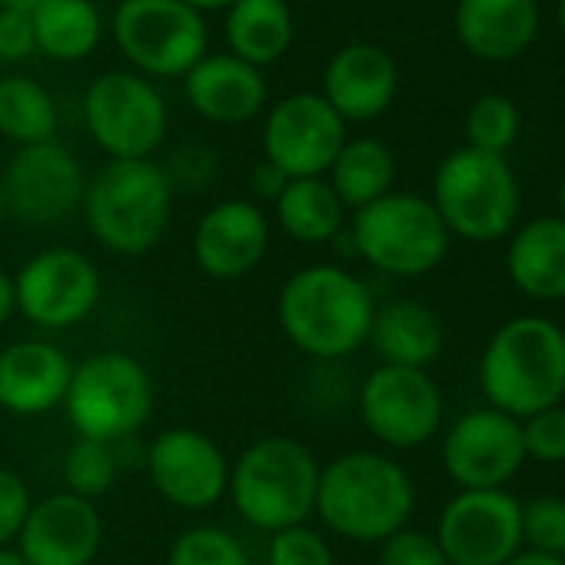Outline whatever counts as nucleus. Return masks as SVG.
Wrapping results in <instances>:
<instances>
[{
  "instance_id": "obj_1",
  "label": "nucleus",
  "mask_w": 565,
  "mask_h": 565,
  "mask_svg": "<svg viewBox=\"0 0 565 565\" xmlns=\"http://www.w3.org/2000/svg\"><path fill=\"white\" fill-rule=\"evenodd\" d=\"M376 300L366 282L340 263H310L282 279L276 323L294 350L320 363H340L366 347Z\"/></svg>"
},
{
  "instance_id": "obj_2",
  "label": "nucleus",
  "mask_w": 565,
  "mask_h": 565,
  "mask_svg": "<svg viewBox=\"0 0 565 565\" xmlns=\"http://www.w3.org/2000/svg\"><path fill=\"white\" fill-rule=\"evenodd\" d=\"M416 509V486L399 459L380 449H353L320 469L313 515L327 532L380 545L409 525Z\"/></svg>"
},
{
  "instance_id": "obj_3",
  "label": "nucleus",
  "mask_w": 565,
  "mask_h": 565,
  "mask_svg": "<svg viewBox=\"0 0 565 565\" xmlns=\"http://www.w3.org/2000/svg\"><path fill=\"white\" fill-rule=\"evenodd\" d=\"M486 406L525 419L565 399V330L548 317H512L479 360Z\"/></svg>"
},
{
  "instance_id": "obj_4",
  "label": "nucleus",
  "mask_w": 565,
  "mask_h": 565,
  "mask_svg": "<svg viewBox=\"0 0 565 565\" xmlns=\"http://www.w3.org/2000/svg\"><path fill=\"white\" fill-rule=\"evenodd\" d=\"M320 459L294 436H263L230 462L226 499L256 532L307 525L317 509Z\"/></svg>"
},
{
  "instance_id": "obj_5",
  "label": "nucleus",
  "mask_w": 565,
  "mask_h": 565,
  "mask_svg": "<svg viewBox=\"0 0 565 565\" xmlns=\"http://www.w3.org/2000/svg\"><path fill=\"white\" fill-rule=\"evenodd\" d=\"M84 223L117 256L160 246L173 220V190L157 160H107L84 190Z\"/></svg>"
},
{
  "instance_id": "obj_6",
  "label": "nucleus",
  "mask_w": 565,
  "mask_h": 565,
  "mask_svg": "<svg viewBox=\"0 0 565 565\" xmlns=\"http://www.w3.org/2000/svg\"><path fill=\"white\" fill-rule=\"evenodd\" d=\"M449 236L469 243H495L519 226V180L505 157L459 147L436 167L433 196Z\"/></svg>"
},
{
  "instance_id": "obj_7",
  "label": "nucleus",
  "mask_w": 565,
  "mask_h": 565,
  "mask_svg": "<svg viewBox=\"0 0 565 565\" xmlns=\"http://www.w3.org/2000/svg\"><path fill=\"white\" fill-rule=\"evenodd\" d=\"M347 239L366 266L396 279L433 273L446 259L452 243L429 196L399 190L356 210Z\"/></svg>"
},
{
  "instance_id": "obj_8",
  "label": "nucleus",
  "mask_w": 565,
  "mask_h": 565,
  "mask_svg": "<svg viewBox=\"0 0 565 565\" xmlns=\"http://www.w3.org/2000/svg\"><path fill=\"white\" fill-rule=\"evenodd\" d=\"M153 399L157 386L150 370L124 350H104L74 366L64 413L77 439L117 446L147 426Z\"/></svg>"
},
{
  "instance_id": "obj_9",
  "label": "nucleus",
  "mask_w": 565,
  "mask_h": 565,
  "mask_svg": "<svg viewBox=\"0 0 565 565\" xmlns=\"http://www.w3.org/2000/svg\"><path fill=\"white\" fill-rule=\"evenodd\" d=\"M84 124L107 160H153L170 114L153 81L137 71H107L84 94Z\"/></svg>"
},
{
  "instance_id": "obj_10",
  "label": "nucleus",
  "mask_w": 565,
  "mask_h": 565,
  "mask_svg": "<svg viewBox=\"0 0 565 565\" xmlns=\"http://www.w3.org/2000/svg\"><path fill=\"white\" fill-rule=\"evenodd\" d=\"M206 21L183 0H120L114 11V41L147 81L186 77L206 57Z\"/></svg>"
},
{
  "instance_id": "obj_11",
  "label": "nucleus",
  "mask_w": 565,
  "mask_h": 565,
  "mask_svg": "<svg viewBox=\"0 0 565 565\" xmlns=\"http://www.w3.org/2000/svg\"><path fill=\"white\" fill-rule=\"evenodd\" d=\"M18 313L47 333L81 327L100 303L104 276L97 263L74 246L38 249L14 276Z\"/></svg>"
},
{
  "instance_id": "obj_12",
  "label": "nucleus",
  "mask_w": 565,
  "mask_h": 565,
  "mask_svg": "<svg viewBox=\"0 0 565 565\" xmlns=\"http://www.w3.org/2000/svg\"><path fill=\"white\" fill-rule=\"evenodd\" d=\"M360 419L366 433L393 449H419L443 429V393L429 370L376 366L360 386Z\"/></svg>"
},
{
  "instance_id": "obj_13",
  "label": "nucleus",
  "mask_w": 565,
  "mask_h": 565,
  "mask_svg": "<svg viewBox=\"0 0 565 565\" xmlns=\"http://www.w3.org/2000/svg\"><path fill=\"white\" fill-rule=\"evenodd\" d=\"M433 535L449 565H502L522 548V502L509 489H459Z\"/></svg>"
},
{
  "instance_id": "obj_14",
  "label": "nucleus",
  "mask_w": 565,
  "mask_h": 565,
  "mask_svg": "<svg viewBox=\"0 0 565 565\" xmlns=\"http://www.w3.org/2000/svg\"><path fill=\"white\" fill-rule=\"evenodd\" d=\"M0 190L8 216L31 226H54L81 210L87 177L74 150L47 140L14 150L0 173Z\"/></svg>"
},
{
  "instance_id": "obj_15",
  "label": "nucleus",
  "mask_w": 565,
  "mask_h": 565,
  "mask_svg": "<svg viewBox=\"0 0 565 565\" xmlns=\"http://www.w3.org/2000/svg\"><path fill=\"white\" fill-rule=\"evenodd\" d=\"M347 140V120L310 90L276 100L263 120V160L290 180L327 177Z\"/></svg>"
},
{
  "instance_id": "obj_16",
  "label": "nucleus",
  "mask_w": 565,
  "mask_h": 565,
  "mask_svg": "<svg viewBox=\"0 0 565 565\" xmlns=\"http://www.w3.org/2000/svg\"><path fill=\"white\" fill-rule=\"evenodd\" d=\"M147 476L163 502L186 512H206L226 499L230 459L213 436L190 426H170L147 449Z\"/></svg>"
},
{
  "instance_id": "obj_17",
  "label": "nucleus",
  "mask_w": 565,
  "mask_h": 565,
  "mask_svg": "<svg viewBox=\"0 0 565 565\" xmlns=\"http://www.w3.org/2000/svg\"><path fill=\"white\" fill-rule=\"evenodd\" d=\"M522 466V426L492 406L462 413L443 436V469L459 489H505Z\"/></svg>"
},
{
  "instance_id": "obj_18",
  "label": "nucleus",
  "mask_w": 565,
  "mask_h": 565,
  "mask_svg": "<svg viewBox=\"0 0 565 565\" xmlns=\"http://www.w3.org/2000/svg\"><path fill=\"white\" fill-rule=\"evenodd\" d=\"M14 545L28 565H90L104 545V519L90 499L61 489L34 499Z\"/></svg>"
},
{
  "instance_id": "obj_19",
  "label": "nucleus",
  "mask_w": 565,
  "mask_h": 565,
  "mask_svg": "<svg viewBox=\"0 0 565 565\" xmlns=\"http://www.w3.org/2000/svg\"><path fill=\"white\" fill-rule=\"evenodd\" d=\"M269 253V216L253 200L213 203L193 230V259L210 279H243Z\"/></svg>"
},
{
  "instance_id": "obj_20",
  "label": "nucleus",
  "mask_w": 565,
  "mask_h": 565,
  "mask_svg": "<svg viewBox=\"0 0 565 565\" xmlns=\"http://www.w3.org/2000/svg\"><path fill=\"white\" fill-rule=\"evenodd\" d=\"M74 363L47 340H18L0 350V409L47 416L64 406Z\"/></svg>"
},
{
  "instance_id": "obj_21",
  "label": "nucleus",
  "mask_w": 565,
  "mask_h": 565,
  "mask_svg": "<svg viewBox=\"0 0 565 565\" xmlns=\"http://www.w3.org/2000/svg\"><path fill=\"white\" fill-rule=\"evenodd\" d=\"M399 71L390 51L376 44L340 47L323 71V100L347 120H376L396 97Z\"/></svg>"
},
{
  "instance_id": "obj_22",
  "label": "nucleus",
  "mask_w": 565,
  "mask_h": 565,
  "mask_svg": "<svg viewBox=\"0 0 565 565\" xmlns=\"http://www.w3.org/2000/svg\"><path fill=\"white\" fill-rule=\"evenodd\" d=\"M183 94L203 120L239 127L266 107V77L233 54H206L183 77Z\"/></svg>"
},
{
  "instance_id": "obj_23",
  "label": "nucleus",
  "mask_w": 565,
  "mask_h": 565,
  "mask_svg": "<svg viewBox=\"0 0 565 565\" xmlns=\"http://www.w3.org/2000/svg\"><path fill=\"white\" fill-rule=\"evenodd\" d=\"M505 273L512 287L535 303L565 300V220L535 216L509 233Z\"/></svg>"
},
{
  "instance_id": "obj_24",
  "label": "nucleus",
  "mask_w": 565,
  "mask_h": 565,
  "mask_svg": "<svg viewBox=\"0 0 565 565\" xmlns=\"http://www.w3.org/2000/svg\"><path fill=\"white\" fill-rule=\"evenodd\" d=\"M539 28L535 0H459L456 38L479 61L519 57Z\"/></svg>"
},
{
  "instance_id": "obj_25",
  "label": "nucleus",
  "mask_w": 565,
  "mask_h": 565,
  "mask_svg": "<svg viewBox=\"0 0 565 565\" xmlns=\"http://www.w3.org/2000/svg\"><path fill=\"white\" fill-rule=\"evenodd\" d=\"M383 366L429 370L446 347V327L436 310L416 300H393L376 307L370 340Z\"/></svg>"
},
{
  "instance_id": "obj_26",
  "label": "nucleus",
  "mask_w": 565,
  "mask_h": 565,
  "mask_svg": "<svg viewBox=\"0 0 565 565\" xmlns=\"http://www.w3.org/2000/svg\"><path fill=\"white\" fill-rule=\"evenodd\" d=\"M294 34L297 24L287 0H236L233 8H226L230 54L259 71L290 51Z\"/></svg>"
},
{
  "instance_id": "obj_27",
  "label": "nucleus",
  "mask_w": 565,
  "mask_h": 565,
  "mask_svg": "<svg viewBox=\"0 0 565 565\" xmlns=\"http://www.w3.org/2000/svg\"><path fill=\"white\" fill-rule=\"evenodd\" d=\"M273 213L290 239L303 246H323L343 236L350 210L340 203L327 177H300L273 200Z\"/></svg>"
},
{
  "instance_id": "obj_28",
  "label": "nucleus",
  "mask_w": 565,
  "mask_h": 565,
  "mask_svg": "<svg viewBox=\"0 0 565 565\" xmlns=\"http://www.w3.org/2000/svg\"><path fill=\"white\" fill-rule=\"evenodd\" d=\"M38 54L57 64L90 57L104 38V18L94 0H41L31 11Z\"/></svg>"
},
{
  "instance_id": "obj_29",
  "label": "nucleus",
  "mask_w": 565,
  "mask_h": 565,
  "mask_svg": "<svg viewBox=\"0 0 565 565\" xmlns=\"http://www.w3.org/2000/svg\"><path fill=\"white\" fill-rule=\"evenodd\" d=\"M327 180H330L333 193L340 196V203L356 213V210L383 200L386 193H393L396 157L383 140L356 137V140L343 143L333 167L327 170Z\"/></svg>"
},
{
  "instance_id": "obj_30",
  "label": "nucleus",
  "mask_w": 565,
  "mask_h": 565,
  "mask_svg": "<svg viewBox=\"0 0 565 565\" xmlns=\"http://www.w3.org/2000/svg\"><path fill=\"white\" fill-rule=\"evenodd\" d=\"M57 104L54 94L24 74L0 77V137H8L18 147L47 143L57 137Z\"/></svg>"
},
{
  "instance_id": "obj_31",
  "label": "nucleus",
  "mask_w": 565,
  "mask_h": 565,
  "mask_svg": "<svg viewBox=\"0 0 565 565\" xmlns=\"http://www.w3.org/2000/svg\"><path fill=\"white\" fill-rule=\"evenodd\" d=\"M117 446L97 443V439H74L64 452L61 476L64 489L81 499H100L117 482Z\"/></svg>"
},
{
  "instance_id": "obj_32",
  "label": "nucleus",
  "mask_w": 565,
  "mask_h": 565,
  "mask_svg": "<svg viewBox=\"0 0 565 565\" xmlns=\"http://www.w3.org/2000/svg\"><path fill=\"white\" fill-rule=\"evenodd\" d=\"M167 565H253L243 542L223 525H190L183 529L170 552Z\"/></svg>"
},
{
  "instance_id": "obj_33",
  "label": "nucleus",
  "mask_w": 565,
  "mask_h": 565,
  "mask_svg": "<svg viewBox=\"0 0 565 565\" xmlns=\"http://www.w3.org/2000/svg\"><path fill=\"white\" fill-rule=\"evenodd\" d=\"M519 137V107L502 94H486L469 107L466 117V147L505 157Z\"/></svg>"
},
{
  "instance_id": "obj_34",
  "label": "nucleus",
  "mask_w": 565,
  "mask_h": 565,
  "mask_svg": "<svg viewBox=\"0 0 565 565\" xmlns=\"http://www.w3.org/2000/svg\"><path fill=\"white\" fill-rule=\"evenodd\" d=\"M522 548L565 558V499L535 495L522 502Z\"/></svg>"
},
{
  "instance_id": "obj_35",
  "label": "nucleus",
  "mask_w": 565,
  "mask_h": 565,
  "mask_svg": "<svg viewBox=\"0 0 565 565\" xmlns=\"http://www.w3.org/2000/svg\"><path fill=\"white\" fill-rule=\"evenodd\" d=\"M266 565H337V555L323 532L313 525H294L269 535Z\"/></svg>"
},
{
  "instance_id": "obj_36",
  "label": "nucleus",
  "mask_w": 565,
  "mask_h": 565,
  "mask_svg": "<svg viewBox=\"0 0 565 565\" xmlns=\"http://www.w3.org/2000/svg\"><path fill=\"white\" fill-rule=\"evenodd\" d=\"M519 426H522L525 459L548 462V466L565 462V406L562 403L519 419Z\"/></svg>"
},
{
  "instance_id": "obj_37",
  "label": "nucleus",
  "mask_w": 565,
  "mask_h": 565,
  "mask_svg": "<svg viewBox=\"0 0 565 565\" xmlns=\"http://www.w3.org/2000/svg\"><path fill=\"white\" fill-rule=\"evenodd\" d=\"M160 167H163V177H167L173 196L177 193H203L213 183L216 170H220L216 157L203 143H183V147H177L167 157V163H160Z\"/></svg>"
},
{
  "instance_id": "obj_38",
  "label": "nucleus",
  "mask_w": 565,
  "mask_h": 565,
  "mask_svg": "<svg viewBox=\"0 0 565 565\" xmlns=\"http://www.w3.org/2000/svg\"><path fill=\"white\" fill-rule=\"evenodd\" d=\"M380 565H449V558L433 532L406 525L380 542Z\"/></svg>"
},
{
  "instance_id": "obj_39",
  "label": "nucleus",
  "mask_w": 565,
  "mask_h": 565,
  "mask_svg": "<svg viewBox=\"0 0 565 565\" xmlns=\"http://www.w3.org/2000/svg\"><path fill=\"white\" fill-rule=\"evenodd\" d=\"M34 505L31 486L11 466H0V545H14Z\"/></svg>"
},
{
  "instance_id": "obj_40",
  "label": "nucleus",
  "mask_w": 565,
  "mask_h": 565,
  "mask_svg": "<svg viewBox=\"0 0 565 565\" xmlns=\"http://www.w3.org/2000/svg\"><path fill=\"white\" fill-rule=\"evenodd\" d=\"M38 54L34 21L28 11H4L0 8V61L21 64Z\"/></svg>"
},
{
  "instance_id": "obj_41",
  "label": "nucleus",
  "mask_w": 565,
  "mask_h": 565,
  "mask_svg": "<svg viewBox=\"0 0 565 565\" xmlns=\"http://www.w3.org/2000/svg\"><path fill=\"white\" fill-rule=\"evenodd\" d=\"M287 183H290V177L282 173L279 167H273L269 160H259L256 167H253V177H249V186H253V196L256 200H276L282 190H287Z\"/></svg>"
},
{
  "instance_id": "obj_42",
  "label": "nucleus",
  "mask_w": 565,
  "mask_h": 565,
  "mask_svg": "<svg viewBox=\"0 0 565 565\" xmlns=\"http://www.w3.org/2000/svg\"><path fill=\"white\" fill-rule=\"evenodd\" d=\"M18 313V290H14V276L0 266V330H4Z\"/></svg>"
},
{
  "instance_id": "obj_43",
  "label": "nucleus",
  "mask_w": 565,
  "mask_h": 565,
  "mask_svg": "<svg viewBox=\"0 0 565 565\" xmlns=\"http://www.w3.org/2000/svg\"><path fill=\"white\" fill-rule=\"evenodd\" d=\"M502 565H565V558H555V555H542V552H529V548H519L509 562Z\"/></svg>"
},
{
  "instance_id": "obj_44",
  "label": "nucleus",
  "mask_w": 565,
  "mask_h": 565,
  "mask_svg": "<svg viewBox=\"0 0 565 565\" xmlns=\"http://www.w3.org/2000/svg\"><path fill=\"white\" fill-rule=\"evenodd\" d=\"M183 4L193 8L196 14H206V11H226L236 4V0H183Z\"/></svg>"
},
{
  "instance_id": "obj_45",
  "label": "nucleus",
  "mask_w": 565,
  "mask_h": 565,
  "mask_svg": "<svg viewBox=\"0 0 565 565\" xmlns=\"http://www.w3.org/2000/svg\"><path fill=\"white\" fill-rule=\"evenodd\" d=\"M0 565H28L18 545H0Z\"/></svg>"
},
{
  "instance_id": "obj_46",
  "label": "nucleus",
  "mask_w": 565,
  "mask_h": 565,
  "mask_svg": "<svg viewBox=\"0 0 565 565\" xmlns=\"http://www.w3.org/2000/svg\"><path fill=\"white\" fill-rule=\"evenodd\" d=\"M41 4V0H0V8H4V11H34Z\"/></svg>"
},
{
  "instance_id": "obj_47",
  "label": "nucleus",
  "mask_w": 565,
  "mask_h": 565,
  "mask_svg": "<svg viewBox=\"0 0 565 565\" xmlns=\"http://www.w3.org/2000/svg\"><path fill=\"white\" fill-rule=\"evenodd\" d=\"M558 216L565 220V177H562V183H558Z\"/></svg>"
},
{
  "instance_id": "obj_48",
  "label": "nucleus",
  "mask_w": 565,
  "mask_h": 565,
  "mask_svg": "<svg viewBox=\"0 0 565 565\" xmlns=\"http://www.w3.org/2000/svg\"><path fill=\"white\" fill-rule=\"evenodd\" d=\"M4 220H8V206H4V190H0V226H4Z\"/></svg>"
},
{
  "instance_id": "obj_49",
  "label": "nucleus",
  "mask_w": 565,
  "mask_h": 565,
  "mask_svg": "<svg viewBox=\"0 0 565 565\" xmlns=\"http://www.w3.org/2000/svg\"><path fill=\"white\" fill-rule=\"evenodd\" d=\"M558 24H562V31H565V0H558Z\"/></svg>"
}]
</instances>
